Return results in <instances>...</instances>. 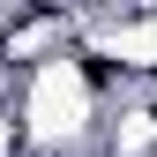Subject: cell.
I'll return each instance as SVG.
<instances>
[{
  "instance_id": "7a4b0ae2",
  "label": "cell",
  "mask_w": 157,
  "mask_h": 157,
  "mask_svg": "<svg viewBox=\"0 0 157 157\" xmlns=\"http://www.w3.org/2000/svg\"><path fill=\"white\" fill-rule=\"evenodd\" d=\"M75 52V8H45V0H0V67L30 82L37 67Z\"/></svg>"
},
{
  "instance_id": "6da1fadb",
  "label": "cell",
  "mask_w": 157,
  "mask_h": 157,
  "mask_svg": "<svg viewBox=\"0 0 157 157\" xmlns=\"http://www.w3.org/2000/svg\"><path fill=\"white\" fill-rule=\"evenodd\" d=\"M15 112H23V135H30L37 157H82L90 135H97V105H90L75 60L37 67L30 82H23V97H15Z\"/></svg>"
}]
</instances>
